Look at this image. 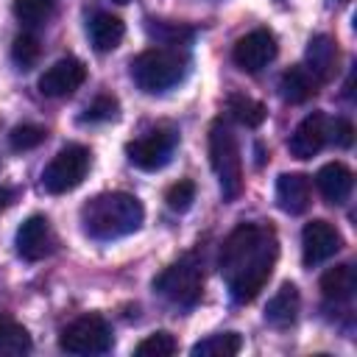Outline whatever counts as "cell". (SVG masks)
I'll list each match as a JSON object with an SVG mask.
<instances>
[{
    "mask_svg": "<svg viewBox=\"0 0 357 357\" xmlns=\"http://www.w3.org/2000/svg\"><path fill=\"white\" fill-rule=\"evenodd\" d=\"M279 92H282V98L287 103H304L318 92V81L304 64H298V67H290V70L282 73Z\"/></svg>",
    "mask_w": 357,
    "mask_h": 357,
    "instance_id": "cell-19",
    "label": "cell"
},
{
    "mask_svg": "<svg viewBox=\"0 0 357 357\" xmlns=\"http://www.w3.org/2000/svg\"><path fill=\"white\" fill-rule=\"evenodd\" d=\"M176 148V134L173 131H151L145 137H137L126 145V156L134 167L139 170H159L170 162Z\"/></svg>",
    "mask_w": 357,
    "mask_h": 357,
    "instance_id": "cell-8",
    "label": "cell"
},
{
    "mask_svg": "<svg viewBox=\"0 0 357 357\" xmlns=\"http://www.w3.org/2000/svg\"><path fill=\"white\" fill-rule=\"evenodd\" d=\"M25 351H31V337L25 326L0 312V357H20Z\"/></svg>",
    "mask_w": 357,
    "mask_h": 357,
    "instance_id": "cell-22",
    "label": "cell"
},
{
    "mask_svg": "<svg viewBox=\"0 0 357 357\" xmlns=\"http://www.w3.org/2000/svg\"><path fill=\"white\" fill-rule=\"evenodd\" d=\"M318 84L324 81H332L335 73H337V45L332 36L326 33H315L310 42H307V64H304Z\"/></svg>",
    "mask_w": 357,
    "mask_h": 357,
    "instance_id": "cell-14",
    "label": "cell"
},
{
    "mask_svg": "<svg viewBox=\"0 0 357 357\" xmlns=\"http://www.w3.org/2000/svg\"><path fill=\"white\" fill-rule=\"evenodd\" d=\"M53 14V0H14V17L22 25H42Z\"/></svg>",
    "mask_w": 357,
    "mask_h": 357,
    "instance_id": "cell-24",
    "label": "cell"
},
{
    "mask_svg": "<svg viewBox=\"0 0 357 357\" xmlns=\"http://www.w3.org/2000/svg\"><path fill=\"white\" fill-rule=\"evenodd\" d=\"M145 31H148V36L151 39H156L162 47H178L181 42H187L192 33H190V28H184V25H173V22H156V20H151L148 25H145Z\"/></svg>",
    "mask_w": 357,
    "mask_h": 357,
    "instance_id": "cell-25",
    "label": "cell"
},
{
    "mask_svg": "<svg viewBox=\"0 0 357 357\" xmlns=\"http://www.w3.org/2000/svg\"><path fill=\"white\" fill-rule=\"evenodd\" d=\"M153 290L159 296H165L167 301L173 304H181V307H190L201 298V290H204V273H201V265L192 259V257H181L178 262L167 265L156 279H153Z\"/></svg>",
    "mask_w": 357,
    "mask_h": 357,
    "instance_id": "cell-5",
    "label": "cell"
},
{
    "mask_svg": "<svg viewBox=\"0 0 357 357\" xmlns=\"http://www.w3.org/2000/svg\"><path fill=\"white\" fill-rule=\"evenodd\" d=\"M324 145H326V117L321 112L307 114L287 139V148L296 159H312Z\"/></svg>",
    "mask_w": 357,
    "mask_h": 357,
    "instance_id": "cell-13",
    "label": "cell"
},
{
    "mask_svg": "<svg viewBox=\"0 0 357 357\" xmlns=\"http://www.w3.org/2000/svg\"><path fill=\"white\" fill-rule=\"evenodd\" d=\"M59 346L67 354H103L112 349V326L100 315H81L61 329Z\"/></svg>",
    "mask_w": 357,
    "mask_h": 357,
    "instance_id": "cell-6",
    "label": "cell"
},
{
    "mask_svg": "<svg viewBox=\"0 0 357 357\" xmlns=\"http://www.w3.org/2000/svg\"><path fill=\"white\" fill-rule=\"evenodd\" d=\"M89 42H92V47L98 50V53H109V50H114L120 42H123V36H126V25H123V20L120 17H114V14H95L92 20H89Z\"/></svg>",
    "mask_w": 357,
    "mask_h": 357,
    "instance_id": "cell-18",
    "label": "cell"
},
{
    "mask_svg": "<svg viewBox=\"0 0 357 357\" xmlns=\"http://www.w3.org/2000/svg\"><path fill=\"white\" fill-rule=\"evenodd\" d=\"M117 109H120V103H117V98H112V95H100V98H95L89 106H86V112H84V123H106V120H114L117 117Z\"/></svg>",
    "mask_w": 357,
    "mask_h": 357,
    "instance_id": "cell-29",
    "label": "cell"
},
{
    "mask_svg": "<svg viewBox=\"0 0 357 357\" xmlns=\"http://www.w3.org/2000/svg\"><path fill=\"white\" fill-rule=\"evenodd\" d=\"M86 170H89V151H86L84 145H67V148H61V151L50 159V165L45 167L42 184H45L47 192L61 195V192L75 190V187L84 181Z\"/></svg>",
    "mask_w": 357,
    "mask_h": 357,
    "instance_id": "cell-7",
    "label": "cell"
},
{
    "mask_svg": "<svg viewBox=\"0 0 357 357\" xmlns=\"http://www.w3.org/2000/svg\"><path fill=\"white\" fill-rule=\"evenodd\" d=\"M187 53L178 47H151L131 59V78L142 92H165L187 75Z\"/></svg>",
    "mask_w": 357,
    "mask_h": 357,
    "instance_id": "cell-3",
    "label": "cell"
},
{
    "mask_svg": "<svg viewBox=\"0 0 357 357\" xmlns=\"http://www.w3.org/2000/svg\"><path fill=\"white\" fill-rule=\"evenodd\" d=\"M209 162L218 176L220 192L226 201L240 198L243 192V162H240V148L231 134V128L223 120H215L209 128Z\"/></svg>",
    "mask_w": 357,
    "mask_h": 357,
    "instance_id": "cell-4",
    "label": "cell"
},
{
    "mask_svg": "<svg viewBox=\"0 0 357 357\" xmlns=\"http://www.w3.org/2000/svg\"><path fill=\"white\" fill-rule=\"evenodd\" d=\"M273 56H276V39L265 28H257V31L240 36L231 50V59L243 73H259L262 67H268L273 61Z\"/></svg>",
    "mask_w": 357,
    "mask_h": 357,
    "instance_id": "cell-9",
    "label": "cell"
},
{
    "mask_svg": "<svg viewBox=\"0 0 357 357\" xmlns=\"http://www.w3.org/2000/svg\"><path fill=\"white\" fill-rule=\"evenodd\" d=\"M47 137V131L42 126H33V123H22V126H14L11 134H8V145L14 151H31L36 145H42Z\"/></svg>",
    "mask_w": 357,
    "mask_h": 357,
    "instance_id": "cell-28",
    "label": "cell"
},
{
    "mask_svg": "<svg viewBox=\"0 0 357 357\" xmlns=\"http://www.w3.org/2000/svg\"><path fill=\"white\" fill-rule=\"evenodd\" d=\"M86 78V67L67 56V59H59L56 64H50L42 78H39V92L47 95V98H64V95H73Z\"/></svg>",
    "mask_w": 357,
    "mask_h": 357,
    "instance_id": "cell-11",
    "label": "cell"
},
{
    "mask_svg": "<svg viewBox=\"0 0 357 357\" xmlns=\"http://www.w3.org/2000/svg\"><path fill=\"white\" fill-rule=\"evenodd\" d=\"M53 251V231L47 218L31 215L20 229H17V254L28 262H36Z\"/></svg>",
    "mask_w": 357,
    "mask_h": 357,
    "instance_id": "cell-12",
    "label": "cell"
},
{
    "mask_svg": "<svg viewBox=\"0 0 357 357\" xmlns=\"http://www.w3.org/2000/svg\"><path fill=\"white\" fill-rule=\"evenodd\" d=\"M315 184H318V192L329 201V204H343L351 192V184H354V176L346 165L340 162H329L318 170L315 176Z\"/></svg>",
    "mask_w": 357,
    "mask_h": 357,
    "instance_id": "cell-16",
    "label": "cell"
},
{
    "mask_svg": "<svg viewBox=\"0 0 357 357\" xmlns=\"http://www.w3.org/2000/svg\"><path fill=\"white\" fill-rule=\"evenodd\" d=\"M276 237L271 229L257 223H240L220 248V273L237 304L257 298L276 265Z\"/></svg>",
    "mask_w": 357,
    "mask_h": 357,
    "instance_id": "cell-1",
    "label": "cell"
},
{
    "mask_svg": "<svg viewBox=\"0 0 357 357\" xmlns=\"http://www.w3.org/2000/svg\"><path fill=\"white\" fill-rule=\"evenodd\" d=\"M298 304H301V298H298L296 284L284 282V284L273 293V298L268 301V307H265V321H268L271 326L284 329V326H290V324L298 318Z\"/></svg>",
    "mask_w": 357,
    "mask_h": 357,
    "instance_id": "cell-17",
    "label": "cell"
},
{
    "mask_svg": "<svg viewBox=\"0 0 357 357\" xmlns=\"http://www.w3.org/2000/svg\"><path fill=\"white\" fill-rule=\"evenodd\" d=\"M354 290H357V273L349 262L335 265L321 276V293L329 301H346L354 296Z\"/></svg>",
    "mask_w": 357,
    "mask_h": 357,
    "instance_id": "cell-20",
    "label": "cell"
},
{
    "mask_svg": "<svg viewBox=\"0 0 357 357\" xmlns=\"http://www.w3.org/2000/svg\"><path fill=\"white\" fill-rule=\"evenodd\" d=\"M354 139V128L349 120L337 117V120H326V142L337 145V148H349Z\"/></svg>",
    "mask_w": 357,
    "mask_h": 357,
    "instance_id": "cell-31",
    "label": "cell"
},
{
    "mask_svg": "<svg viewBox=\"0 0 357 357\" xmlns=\"http://www.w3.org/2000/svg\"><path fill=\"white\" fill-rule=\"evenodd\" d=\"M145 209L128 192H100L81 206L84 231L95 240H114L142 226Z\"/></svg>",
    "mask_w": 357,
    "mask_h": 357,
    "instance_id": "cell-2",
    "label": "cell"
},
{
    "mask_svg": "<svg viewBox=\"0 0 357 357\" xmlns=\"http://www.w3.org/2000/svg\"><path fill=\"white\" fill-rule=\"evenodd\" d=\"M114 3H128V0H114Z\"/></svg>",
    "mask_w": 357,
    "mask_h": 357,
    "instance_id": "cell-33",
    "label": "cell"
},
{
    "mask_svg": "<svg viewBox=\"0 0 357 357\" xmlns=\"http://www.w3.org/2000/svg\"><path fill=\"white\" fill-rule=\"evenodd\" d=\"M165 201H167V206H170L173 212H187V209L192 206V201H195V184L187 181V178L170 184L167 192H165Z\"/></svg>",
    "mask_w": 357,
    "mask_h": 357,
    "instance_id": "cell-30",
    "label": "cell"
},
{
    "mask_svg": "<svg viewBox=\"0 0 357 357\" xmlns=\"http://www.w3.org/2000/svg\"><path fill=\"white\" fill-rule=\"evenodd\" d=\"M39 53H42L39 39L31 36V33H20V36L11 42V59H14V64H17L20 70H31V67L39 61Z\"/></svg>",
    "mask_w": 357,
    "mask_h": 357,
    "instance_id": "cell-26",
    "label": "cell"
},
{
    "mask_svg": "<svg viewBox=\"0 0 357 357\" xmlns=\"http://www.w3.org/2000/svg\"><path fill=\"white\" fill-rule=\"evenodd\" d=\"M343 240H340V231L329 223V220H310L304 223L301 229V257H304V265H318L329 257H335L340 251Z\"/></svg>",
    "mask_w": 357,
    "mask_h": 357,
    "instance_id": "cell-10",
    "label": "cell"
},
{
    "mask_svg": "<svg viewBox=\"0 0 357 357\" xmlns=\"http://www.w3.org/2000/svg\"><path fill=\"white\" fill-rule=\"evenodd\" d=\"M276 201L287 215H301L310 206V178L304 173H282L276 181Z\"/></svg>",
    "mask_w": 357,
    "mask_h": 357,
    "instance_id": "cell-15",
    "label": "cell"
},
{
    "mask_svg": "<svg viewBox=\"0 0 357 357\" xmlns=\"http://www.w3.org/2000/svg\"><path fill=\"white\" fill-rule=\"evenodd\" d=\"M229 112L237 123H243L245 128H257L265 120V106L248 95H229Z\"/></svg>",
    "mask_w": 357,
    "mask_h": 357,
    "instance_id": "cell-23",
    "label": "cell"
},
{
    "mask_svg": "<svg viewBox=\"0 0 357 357\" xmlns=\"http://www.w3.org/2000/svg\"><path fill=\"white\" fill-rule=\"evenodd\" d=\"M243 349V337L237 332H220L198 340L192 346V357H234Z\"/></svg>",
    "mask_w": 357,
    "mask_h": 357,
    "instance_id": "cell-21",
    "label": "cell"
},
{
    "mask_svg": "<svg viewBox=\"0 0 357 357\" xmlns=\"http://www.w3.org/2000/svg\"><path fill=\"white\" fill-rule=\"evenodd\" d=\"M173 351H176V340L170 332H153L145 340H139L134 349L137 357H170Z\"/></svg>",
    "mask_w": 357,
    "mask_h": 357,
    "instance_id": "cell-27",
    "label": "cell"
},
{
    "mask_svg": "<svg viewBox=\"0 0 357 357\" xmlns=\"http://www.w3.org/2000/svg\"><path fill=\"white\" fill-rule=\"evenodd\" d=\"M17 198V190H8V187H3L0 190V212L6 209V206H11V201Z\"/></svg>",
    "mask_w": 357,
    "mask_h": 357,
    "instance_id": "cell-32",
    "label": "cell"
}]
</instances>
